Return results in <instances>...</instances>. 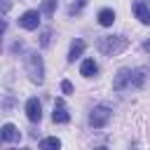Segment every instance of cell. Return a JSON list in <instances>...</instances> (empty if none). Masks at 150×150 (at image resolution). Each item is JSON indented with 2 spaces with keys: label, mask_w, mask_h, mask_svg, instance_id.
Segmentation results:
<instances>
[{
  "label": "cell",
  "mask_w": 150,
  "mask_h": 150,
  "mask_svg": "<svg viewBox=\"0 0 150 150\" xmlns=\"http://www.w3.org/2000/svg\"><path fill=\"white\" fill-rule=\"evenodd\" d=\"M143 49H145V52H150V40H148V42H143Z\"/></svg>",
  "instance_id": "19"
},
{
  "label": "cell",
  "mask_w": 150,
  "mask_h": 150,
  "mask_svg": "<svg viewBox=\"0 0 150 150\" xmlns=\"http://www.w3.org/2000/svg\"><path fill=\"white\" fill-rule=\"evenodd\" d=\"M131 9H134V16H136L143 26H150V5H148V2L134 0V2H131Z\"/></svg>",
  "instance_id": "5"
},
{
  "label": "cell",
  "mask_w": 150,
  "mask_h": 150,
  "mask_svg": "<svg viewBox=\"0 0 150 150\" xmlns=\"http://www.w3.org/2000/svg\"><path fill=\"white\" fill-rule=\"evenodd\" d=\"M49 42H52V30H42V35H40V45H42V47H49Z\"/></svg>",
  "instance_id": "16"
},
{
  "label": "cell",
  "mask_w": 150,
  "mask_h": 150,
  "mask_svg": "<svg viewBox=\"0 0 150 150\" xmlns=\"http://www.w3.org/2000/svg\"><path fill=\"white\" fill-rule=\"evenodd\" d=\"M96 73H98V63H96L94 59H84L82 66H80V75H84V77H94Z\"/></svg>",
  "instance_id": "10"
},
{
  "label": "cell",
  "mask_w": 150,
  "mask_h": 150,
  "mask_svg": "<svg viewBox=\"0 0 150 150\" xmlns=\"http://www.w3.org/2000/svg\"><path fill=\"white\" fill-rule=\"evenodd\" d=\"M38 150H61V141H59L56 136H47V138L40 141Z\"/></svg>",
  "instance_id": "12"
},
{
  "label": "cell",
  "mask_w": 150,
  "mask_h": 150,
  "mask_svg": "<svg viewBox=\"0 0 150 150\" xmlns=\"http://www.w3.org/2000/svg\"><path fill=\"white\" fill-rule=\"evenodd\" d=\"M84 5H87V0H75V2L70 5V9H68V14H80Z\"/></svg>",
  "instance_id": "15"
},
{
  "label": "cell",
  "mask_w": 150,
  "mask_h": 150,
  "mask_svg": "<svg viewBox=\"0 0 150 150\" xmlns=\"http://www.w3.org/2000/svg\"><path fill=\"white\" fill-rule=\"evenodd\" d=\"M23 68H26L30 82H35V84L45 82V63H42V56L38 52H28L23 56Z\"/></svg>",
  "instance_id": "1"
},
{
  "label": "cell",
  "mask_w": 150,
  "mask_h": 150,
  "mask_svg": "<svg viewBox=\"0 0 150 150\" xmlns=\"http://www.w3.org/2000/svg\"><path fill=\"white\" fill-rule=\"evenodd\" d=\"M61 91H63V94H73V82H70V80H63V82H61Z\"/></svg>",
  "instance_id": "17"
},
{
  "label": "cell",
  "mask_w": 150,
  "mask_h": 150,
  "mask_svg": "<svg viewBox=\"0 0 150 150\" xmlns=\"http://www.w3.org/2000/svg\"><path fill=\"white\" fill-rule=\"evenodd\" d=\"M0 141H5V138H2V131H0Z\"/></svg>",
  "instance_id": "21"
},
{
  "label": "cell",
  "mask_w": 150,
  "mask_h": 150,
  "mask_svg": "<svg viewBox=\"0 0 150 150\" xmlns=\"http://www.w3.org/2000/svg\"><path fill=\"white\" fill-rule=\"evenodd\" d=\"M129 80H131V70L129 68H120L115 80H112V89L115 91H122L124 87H129Z\"/></svg>",
  "instance_id": "8"
},
{
  "label": "cell",
  "mask_w": 150,
  "mask_h": 150,
  "mask_svg": "<svg viewBox=\"0 0 150 150\" xmlns=\"http://www.w3.org/2000/svg\"><path fill=\"white\" fill-rule=\"evenodd\" d=\"M0 131H2V138H5V141H9V143L19 141V136H21V134H19V129H16L14 124H9V122H7V124H5Z\"/></svg>",
  "instance_id": "11"
},
{
  "label": "cell",
  "mask_w": 150,
  "mask_h": 150,
  "mask_svg": "<svg viewBox=\"0 0 150 150\" xmlns=\"http://www.w3.org/2000/svg\"><path fill=\"white\" fill-rule=\"evenodd\" d=\"M54 12H56V0H45L42 7H40V14H45V16H54Z\"/></svg>",
  "instance_id": "14"
},
{
  "label": "cell",
  "mask_w": 150,
  "mask_h": 150,
  "mask_svg": "<svg viewBox=\"0 0 150 150\" xmlns=\"http://www.w3.org/2000/svg\"><path fill=\"white\" fill-rule=\"evenodd\" d=\"M52 120H54L56 124H68V122H70V112H68V108H66L63 98H56V101H54V112H52Z\"/></svg>",
  "instance_id": "6"
},
{
  "label": "cell",
  "mask_w": 150,
  "mask_h": 150,
  "mask_svg": "<svg viewBox=\"0 0 150 150\" xmlns=\"http://www.w3.org/2000/svg\"><path fill=\"white\" fill-rule=\"evenodd\" d=\"M96 150H108V148H96Z\"/></svg>",
  "instance_id": "20"
},
{
  "label": "cell",
  "mask_w": 150,
  "mask_h": 150,
  "mask_svg": "<svg viewBox=\"0 0 150 150\" xmlns=\"http://www.w3.org/2000/svg\"><path fill=\"white\" fill-rule=\"evenodd\" d=\"M96 45H98V52H101V54L115 56V54H120V52L127 49L129 40H127L124 35H103V38H98Z\"/></svg>",
  "instance_id": "2"
},
{
  "label": "cell",
  "mask_w": 150,
  "mask_h": 150,
  "mask_svg": "<svg viewBox=\"0 0 150 150\" xmlns=\"http://www.w3.org/2000/svg\"><path fill=\"white\" fill-rule=\"evenodd\" d=\"M96 19H98V23H101V26H112V21H115V12H112L110 7H103V9L98 12V16H96Z\"/></svg>",
  "instance_id": "13"
},
{
  "label": "cell",
  "mask_w": 150,
  "mask_h": 150,
  "mask_svg": "<svg viewBox=\"0 0 150 150\" xmlns=\"http://www.w3.org/2000/svg\"><path fill=\"white\" fill-rule=\"evenodd\" d=\"M40 23V9H28L19 16V26L26 28V30H35Z\"/></svg>",
  "instance_id": "4"
},
{
  "label": "cell",
  "mask_w": 150,
  "mask_h": 150,
  "mask_svg": "<svg viewBox=\"0 0 150 150\" xmlns=\"http://www.w3.org/2000/svg\"><path fill=\"white\" fill-rule=\"evenodd\" d=\"M84 47H87V45H84V40L75 38V40L70 42V49H68V61L73 63L75 59H80V56H82V52H84Z\"/></svg>",
  "instance_id": "9"
},
{
  "label": "cell",
  "mask_w": 150,
  "mask_h": 150,
  "mask_svg": "<svg viewBox=\"0 0 150 150\" xmlns=\"http://www.w3.org/2000/svg\"><path fill=\"white\" fill-rule=\"evenodd\" d=\"M5 28H7V23L0 19V49H2V30H5Z\"/></svg>",
  "instance_id": "18"
},
{
  "label": "cell",
  "mask_w": 150,
  "mask_h": 150,
  "mask_svg": "<svg viewBox=\"0 0 150 150\" xmlns=\"http://www.w3.org/2000/svg\"><path fill=\"white\" fill-rule=\"evenodd\" d=\"M26 117H28L30 122H40V120H42V105H40V101H38L35 96L26 101Z\"/></svg>",
  "instance_id": "7"
},
{
  "label": "cell",
  "mask_w": 150,
  "mask_h": 150,
  "mask_svg": "<svg viewBox=\"0 0 150 150\" xmlns=\"http://www.w3.org/2000/svg\"><path fill=\"white\" fill-rule=\"evenodd\" d=\"M108 120H110V108H108V105H96V108L91 110V115H89V124H91L94 129L105 127Z\"/></svg>",
  "instance_id": "3"
}]
</instances>
